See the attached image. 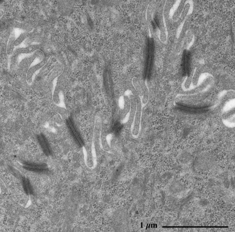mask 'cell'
<instances>
[{"instance_id":"obj_1","label":"cell","mask_w":235,"mask_h":232,"mask_svg":"<svg viewBox=\"0 0 235 232\" xmlns=\"http://www.w3.org/2000/svg\"><path fill=\"white\" fill-rule=\"evenodd\" d=\"M154 54V43L152 38L148 40L147 45L146 60L145 77V79H149L150 76Z\"/></svg>"},{"instance_id":"obj_2","label":"cell","mask_w":235,"mask_h":232,"mask_svg":"<svg viewBox=\"0 0 235 232\" xmlns=\"http://www.w3.org/2000/svg\"><path fill=\"white\" fill-rule=\"evenodd\" d=\"M191 53L187 50L183 51L182 59V66L183 74L186 77L189 76L191 71L190 62H191Z\"/></svg>"},{"instance_id":"obj_3","label":"cell","mask_w":235,"mask_h":232,"mask_svg":"<svg viewBox=\"0 0 235 232\" xmlns=\"http://www.w3.org/2000/svg\"><path fill=\"white\" fill-rule=\"evenodd\" d=\"M24 167L29 170L35 171H42L47 168L46 165H35V164H23Z\"/></svg>"},{"instance_id":"obj_4","label":"cell","mask_w":235,"mask_h":232,"mask_svg":"<svg viewBox=\"0 0 235 232\" xmlns=\"http://www.w3.org/2000/svg\"><path fill=\"white\" fill-rule=\"evenodd\" d=\"M39 142L40 143V145L42 147V149L43 151L44 152L45 154L46 155L48 156L50 155V150H49V147H48V144L43 134H39L38 137Z\"/></svg>"},{"instance_id":"obj_5","label":"cell","mask_w":235,"mask_h":232,"mask_svg":"<svg viewBox=\"0 0 235 232\" xmlns=\"http://www.w3.org/2000/svg\"><path fill=\"white\" fill-rule=\"evenodd\" d=\"M67 123L68 125H69L70 128L71 130V132L73 133V135H74L75 138H76L77 140V142L80 144V145L81 146H83V143L82 142V140H81V138L80 137L79 135L78 134V133L76 132L75 130V128H74V126H73V124L71 123V121L70 120L68 119L67 120Z\"/></svg>"},{"instance_id":"obj_6","label":"cell","mask_w":235,"mask_h":232,"mask_svg":"<svg viewBox=\"0 0 235 232\" xmlns=\"http://www.w3.org/2000/svg\"><path fill=\"white\" fill-rule=\"evenodd\" d=\"M15 36L12 34L11 35L10 37V39L8 42V46H7V53L10 55L12 52L13 49V46H15Z\"/></svg>"},{"instance_id":"obj_7","label":"cell","mask_w":235,"mask_h":232,"mask_svg":"<svg viewBox=\"0 0 235 232\" xmlns=\"http://www.w3.org/2000/svg\"><path fill=\"white\" fill-rule=\"evenodd\" d=\"M23 185L26 194L28 195H31L32 194V189H31V186L29 183L28 180L26 178H25L23 179Z\"/></svg>"},{"instance_id":"obj_8","label":"cell","mask_w":235,"mask_h":232,"mask_svg":"<svg viewBox=\"0 0 235 232\" xmlns=\"http://www.w3.org/2000/svg\"><path fill=\"white\" fill-rule=\"evenodd\" d=\"M25 37H26V35L25 34H21V35L19 36L18 37H17L15 43V46L16 47L18 46L19 45H21V43L23 42L25 39Z\"/></svg>"},{"instance_id":"obj_9","label":"cell","mask_w":235,"mask_h":232,"mask_svg":"<svg viewBox=\"0 0 235 232\" xmlns=\"http://www.w3.org/2000/svg\"><path fill=\"white\" fill-rule=\"evenodd\" d=\"M152 25L154 30L159 27V21L157 17H155L152 22Z\"/></svg>"}]
</instances>
